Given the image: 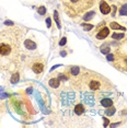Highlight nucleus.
Wrapping results in <instances>:
<instances>
[{"instance_id":"nucleus-1","label":"nucleus","mask_w":127,"mask_h":128,"mask_svg":"<svg viewBox=\"0 0 127 128\" xmlns=\"http://www.w3.org/2000/svg\"><path fill=\"white\" fill-rule=\"evenodd\" d=\"M25 28L10 25L0 28V71H18L21 62Z\"/></svg>"},{"instance_id":"nucleus-2","label":"nucleus","mask_w":127,"mask_h":128,"mask_svg":"<svg viewBox=\"0 0 127 128\" xmlns=\"http://www.w3.org/2000/svg\"><path fill=\"white\" fill-rule=\"evenodd\" d=\"M71 88L82 92H110L114 90L113 83L103 76L96 72L89 71L86 69L80 70V72L70 79Z\"/></svg>"},{"instance_id":"nucleus-3","label":"nucleus","mask_w":127,"mask_h":128,"mask_svg":"<svg viewBox=\"0 0 127 128\" xmlns=\"http://www.w3.org/2000/svg\"><path fill=\"white\" fill-rule=\"evenodd\" d=\"M96 0H62L64 11L69 18H79L88 12Z\"/></svg>"},{"instance_id":"nucleus-4","label":"nucleus","mask_w":127,"mask_h":128,"mask_svg":"<svg viewBox=\"0 0 127 128\" xmlns=\"http://www.w3.org/2000/svg\"><path fill=\"white\" fill-rule=\"evenodd\" d=\"M113 66L117 70L127 72V36L116 46L113 55Z\"/></svg>"},{"instance_id":"nucleus-5","label":"nucleus","mask_w":127,"mask_h":128,"mask_svg":"<svg viewBox=\"0 0 127 128\" xmlns=\"http://www.w3.org/2000/svg\"><path fill=\"white\" fill-rule=\"evenodd\" d=\"M28 65L36 76H41L45 71L46 60L41 56H34L30 59L28 58Z\"/></svg>"},{"instance_id":"nucleus-6","label":"nucleus","mask_w":127,"mask_h":128,"mask_svg":"<svg viewBox=\"0 0 127 128\" xmlns=\"http://www.w3.org/2000/svg\"><path fill=\"white\" fill-rule=\"evenodd\" d=\"M110 35V28L105 26L104 24H102L100 28H98V32L95 34L96 40H104Z\"/></svg>"},{"instance_id":"nucleus-7","label":"nucleus","mask_w":127,"mask_h":128,"mask_svg":"<svg viewBox=\"0 0 127 128\" xmlns=\"http://www.w3.org/2000/svg\"><path fill=\"white\" fill-rule=\"evenodd\" d=\"M99 8H100L101 13L104 14V16H108V14H110L112 12V6H110L105 0H100Z\"/></svg>"},{"instance_id":"nucleus-8","label":"nucleus","mask_w":127,"mask_h":128,"mask_svg":"<svg viewBox=\"0 0 127 128\" xmlns=\"http://www.w3.org/2000/svg\"><path fill=\"white\" fill-rule=\"evenodd\" d=\"M84 112H86V107H84V105H83V104L78 103V104H76V105H74V114H76L77 116L83 115V114H84Z\"/></svg>"},{"instance_id":"nucleus-9","label":"nucleus","mask_w":127,"mask_h":128,"mask_svg":"<svg viewBox=\"0 0 127 128\" xmlns=\"http://www.w3.org/2000/svg\"><path fill=\"white\" fill-rule=\"evenodd\" d=\"M48 86H50V88H58L60 86V79L57 77L50 78V79L48 80Z\"/></svg>"},{"instance_id":"nucleus-10","label":"nucleus","mask_w":127,"mask_h":128,"mask_svg":"<svg viewBox=\"0 0 127 128\" xmlns=\"http://www.w3.org/2000/svg\"><path fill=\"white\" fill-rule=\"evenodd\" d=\"M24 46H25V48L26 49H28V50H33V49L36 48V44L31 40H24Z\"/></svg>"},{"instance_id":"nucleus-11","label":"nucleus","mask_w":127,"mask_h":128,"mask_svg":"<svg viewBox=\"0 0 127 128\" xmlns=\"http://www.w3.org/2000/svg\"><path fill=\"white\" fill-rule=\"evenodd\" d=\"M127 16V4H122L118 11V16Z\"/></svg>"},{"instance_id":"nucleus-12","label":"nucleus","mask_w":127,"mask_h":128,"mask_svg":"<svg viewBox=\"0 0 127 128\" xmlns=\"http://www.w3.org/2000/svg\"><path fill=\"white\" fill-rule=\"evenodd\" d=\"M110 28H113V30H120V31H126V28H123V26H120L118 23L116 22H111L110 23Z\"/></svg>"},{"instance_id":"nucleus-13","label":"nucleus","mask_w":127,"mask_h":128,"mask_svg":"<svg viewBox=\"0 0 127 128\" xmlns=\"http://www.w3.org/2000/svg\"><path fill=\"white\" fill-rule=\"evenodd\" d=\"M125 36H126L125 33H113L112 34V38L116 40H122Z\"/></svg>"},{"instance_id":"nucleus-14","label":"nucleus","mask_w":127,"mask_h":128,"mask_svg":"<svg viewBox=\"0 0 127 128\" xmlns=\"http://www.w3.org/2000/svg\"><path fill=\"white\" fill-rule=\"evenodd\" d=\"M20 79V76L18 71H14L12 72V77H11V83H16Z\"/></svg>"},{"instance_id":"nucleus-15","label":"nucleus","mask_w":127,"mask_h":128,"mask_svg":"<svg viewBox=\"0 0 127 128\" xmlns=\"http://www.w3.org/2000/svg\"><path fill=\"white\" fill-rule=\"evenodd\" d=\"M37 12L41 14V16H44V14L46 13V8L44 7V6H41V7L38 8V10H37Z\"/></svg>"},{"instance_id":"nucleus-16","label":"nucleus","mask_w":127,"mask_h":128,"mask_svg":"<svg viewBox=\"0 0 127 128\" xmlns=\"http://www.w3.org/2000/svg\"><path fill=\"white\" fill-rule=\"evenodd\" d=\"M93 16H94V12H91V13H86V16H83V20L84 21H89L91 18H93Z\"/></svg>"},{"instance_id":"nucleus-17","label":"nucleus","mask_w":127,"mask_h":128,"mask_svg":"<svg viewBox=\"0 0 127 128\" xmlns=\"http://www.w3.org/2000/svg\"><path fill=\"white\" fill-rule=\"evenodd\" d=\"M82 26L84 28L86 31H90L91 28H93V25H92V24H88V23H82Z\"/></svg>"},{"instance_id":"nucleus-18","label":"nucleus","mask_w":127,"mask_h":128,"mask_svg":"<svg viewBox=\"0 0 127 128\" xmlns=\"http://www.w3.org/2000/svg\"><path fill=\"white\" fill-rule=\"evenodd\" d=\"M54 16H55V19H56V21H57V26H58V28H60V22H59V20H58V14H57L56 11H55Z\"/></svg>"},{"instance_id":"nucleus-19","label":"nucleus","mask_w":127,"mask_h":128,"mask_svg":"<svg viewBox=\"0 0 127 128\" xmlns=\"http://www.w3.org/2000/svg\"><path fill=\"white\" fill-rule=\"evenodd\" d=\"M66 44V38H62V42H60V45H65Z\"/></svg>"}]
</instances>
